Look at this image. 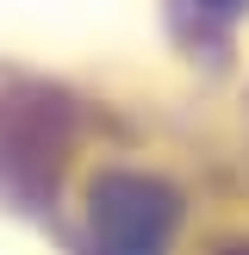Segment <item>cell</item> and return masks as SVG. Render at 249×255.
I'll use <instances>...</instances> for the list:
<instances>
[{
  "mask_svg": "<svg viewBox=\"0 0 249 255\" xmlns=\"http://www.w3.org/2000/svg\"><path fill=\"white\" fill-rule=\"evenodd\" d=\"M168 193L156 181H124L112 199H100L94 224H100V243L119 249V255H162V237H168Z\"/></svg>",
  "mask_w": 249,
  "mask_h": 255,
  "instance_id": "cell-1",
  "label": "cell"
},
{
  "mask_svg": "<svg viewBox=\"0 0 249 255\" xmlns=\"http://www.w3.org/2000/svg\"><path fill=\"white\" fill-rule=\"evenodd\" d=\"M224 255H249V243H237V249H224Z\"/></svg>",
  "mask_w": 249,
  "mask_h": 255,
  "instance_id": "cell-2",
  "label": "cell"
}]
</instances>
